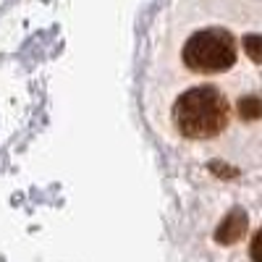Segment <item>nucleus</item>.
<instances>
[{"instance_id":"obj_1","label":"nucleus","mask_w":262,"mask_h":262,"mask_svg":"<svg viewBox=\"0 0 262 262\" xmlns=\"http://www.w3.org/2000/svg\"><path fill=\"white\" fill-rule=\"evenodd\" d=\"M249 71L228 76H189L179 71H152L147 111L160 137L210 168H236L233 147H242L262 123V92L249 84Z\"/></svg>"},{"instance_id":"obj_2","label":"nucleus","mask_w":262,"mask_h":262,"mask_svg":"<svg viewBox=\"0 0 262 262\" xmlns=\"http://www.w3.org/2000/svg\"><path fill=\"white\" fill-rule=\"evenodd\" d=\"M249 233V215L244 207H233L221 223H217L212 238L221 249H233L238 242H244Z\"/></svg>"},{"instance_id":"obj_3","label":"nucleus","mask_w":262,"mask_h":262,"mask_svg":"<svg viewBox=\"0 0 262 262\" xmlns=\"http://www.w3.org/2000/svg\"><path fill=\"white\" fill-rule=\"evenodd\" d=\"M244 50L252 66H262V32H247Z\"/></svg>"}]
</instances>
